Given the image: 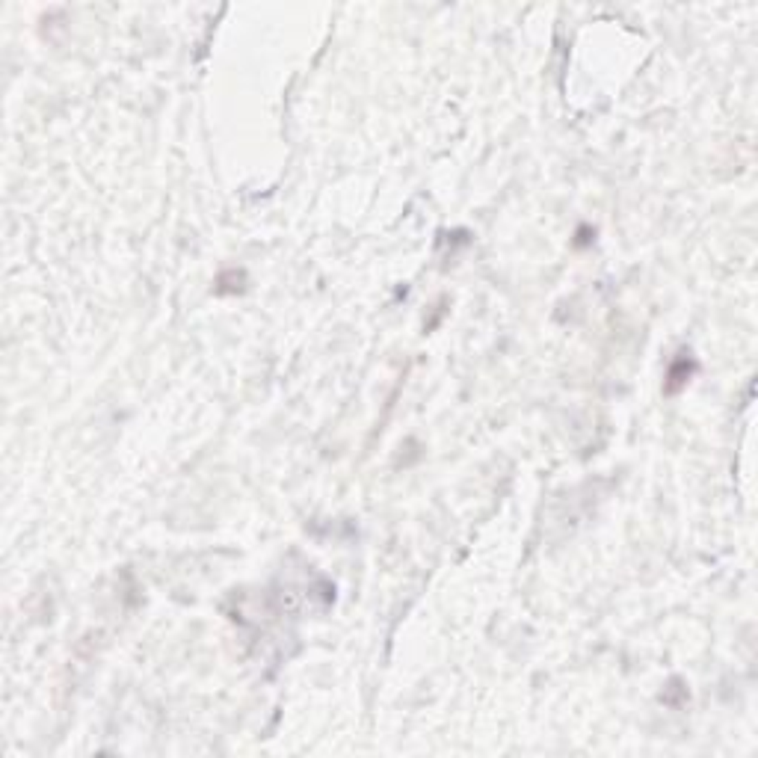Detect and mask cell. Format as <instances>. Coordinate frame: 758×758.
I'll return each mask as SVG.
<instances>
[{
	"label": "cell",
	"mask_w": 758,
	"mask_h": 758,
	"mask_svg": "<svg viewBox=\"0 0 758 758\" xmlns=\"http://www.w3.org/2000/svg\"><path fill=\"white\" fill-rule=\"evenodd\" d=\"M693 373V361L691 359H678L673 368H669V382H666V391H678L687 382V377H691Z\"/></svg>",
	"instance_id": "obj_1"
}]
</instances>
